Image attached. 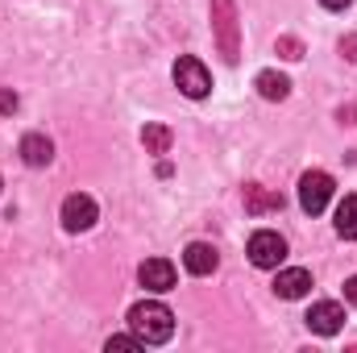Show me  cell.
<instances>
[{
  "instance_id": "obj_1",
  "label": "cell",
  "mask_w": 357,
  "mask_h": 353,
  "mask_svg": "<svg viewBox=\"0 0 357 353\" xmlns=\"http://www.w3.org/2000/svg\"><path fill=\"white\" fill-rule=\"evenodd\" d=\"M129 329L142 337V345H167L175 337V312L158 299H146V303H133L129 308Z\"/></svg>"
},
{
  "instance_id": "obj_2",
  "label": "cell",
  "mask_w": 357,
  "mask_h": 353,
  "mask_svg": "<svg viewBox=\"0 0 357 353\" xmlns=\"http://www.w3.org/2000/svg\"><path fill=\"white\" fill-rule=\"evenodd\" d=\"M328 200H333V175L328 171H307L299 179V208L307 216H320L328 208Z\"/></svg>"
},
{
  "instance_id": "obj_3",
  "label": "cell",
  "mask_w": 357,
  "mask_h": 353,
  "mask_svg": "<svg viewBox=\"0 0 357 353\" xmlns=\"http://www.w3.org/2000/svg\"><path fill=\"white\" fill-rule=\"evenodd\" d=\"M250 262L258 266V270H274V266H282L287 258V241L274 233V229H258L254 237H250Z\"/></svg>"
},
{
  "instance_id": "obj_4",
  "label": "cell",
  "mask_w": 357,
  "mask_h": 353,
  "mask_svg": "<svg viewBox=\"0 0 357 353\" xmlns=\"http://www.w3.org/2000/svg\"><path fill=\"white\" fill-rule=\"evenodd\" d=\"M175 84L183 96H191V100H204L208 91H212V75H208V67L199 63V59H191V54H183L175 63Z\"/></svg>"
},
{
  "instance_id": "obj_5",
  "label": "cell",
  "mask_w": 357,
  "mask_h": 353,
  "mask_svg": "<svg viewBox=\"0 0 357 353\" xmlns=\"http://www.w3.org/2000/svg\"><path fill=\"white\" fill-rule=\"evenodd\" d=\"M96 216H100V208H96V200L91 195H67L63 200V229L67 233H88L91 225H96Z\"/></svg>"
},
{
  "instance_id": "obj_6",
  "label": "cell",
  "mask_w": 357,
  "mask_h": 353,
  "mask_svg": "<svg viewBox=\"0 0 357 353\" xmlns=\"http://www.w3.org/2000/svg\"><path fill=\"white\" fill-rule=\"evenodd\" d=\"M307 329L316 333V337H337L341 333V324H345V308L341 303H333V299H320V303H312L307 308Z\"/></svg>"
},
{
  "instance_id": "obj_7",
  "label": "cell",
  "mask_w": 357,
  "mask_h": 353,
  "mask_svg": "<svg viewBox=\"0 0 357 353\" xmlns=\"http://www.w3.org/2000/svg\"><path fill=\"white\" fill-rule=\"evenodd\" d=\"M137 278H142V287H146V291L162 295V291H171V287H175V266L167 262V258H146V262L137 266Z\"/></svg>"
},
{
  "instance_id": "obj_8",
  "label": "cell",
  "mask_w": 357,
  "mask_h": 353,
  "mask_svg": "<svg viewBox=\"0 0 357 353\" xmlns=\"http://www.w3.org/2000/svg\"><path fill=\"white\" fill-rule=\"evenodd\" d=\"M312 291V274L303 266H291V270H278L274 274V295L278 299H303Z\"/></svg>"
},
{
  "instance_id": "obj_9",
  "label": "cell",
  "mask_w": 357,
  "mask_h": 353,
  "mask_svg": "<svg viewBox=\"0 0 357 353\" xmlns=\"http://www.w3.org/2000/svg\"><path fill=\"white\" fill-rule=\"evenodd\" d=\"M183 266H187V274H212L216 266H220V254H216V246H208V241H191L187 250H183Z\"/></svg>"
},
{
  "instance_id": "obj_10",
  "label": "cell",
  "mask_w": 357,
  "mask_h": 353,
  "mask_svg": "<svg viewBox=\"0 0 357 353\" xmlns=\"http://www.w3.org/2000/svg\"><path fill=\"white\" fill-rule=\"evenodd\" d=\"M50 158H54V142L50 137H42V133H25L21 137V163L25 167H50Z\"/></svg>"
},
{
  "instance_id": "obj_11",
  "label": "cell",
  "mask_w": 357,
  "mask_h": 353,
  "mask_svg": "<svg viewBox=\"0 0 357 353\" xmlns=\"http://www.w3.org/2000/svg\"><path fill=\"white\" fill-rule=\"evenodd\" d=\"M282 208V195H274L266 187H245V212H254V216H266V212H278Z\"/></svg>"
},
{
  "instance_id": "obj_12",
  "label": "cell",
  "mask_w": 357,
  "mask_h": 353,
  "mask_svg": "<svg viewBox=\"0 0 357 353\" xmlns=\"http://www.w3.org/2000/svg\"><path fill=\"white\" fill-rule=\"evenodd\" d=\"M337 233L345 241H357V195H345L337 204Z\"/></svg>"
},
{
  "instance_id": "obj_13",
  "label": "cell",
  "mask_w": 357,
  "mask_h": 353,
  "mask_svg": "<svg viewBox=\"0 0 357 353\" xmlns=\"http://www.w3.org/2000/svg\"><path fill=\"white\" fill-rule=\"evenodd\" d=\"M142 146H146V154H167L171 150V129L167 125H146L142 129Z\"/></svg>"
},
{
  "instance_id": "obj_14",
  "label": "cell",
  "mask_w": 357,
  "mask_h": 353,
  "mask_svg": "<svg viewBox=\"0 0 357 353\" xmlns=\"http://www.w3.org/2000/svg\"><path fill=\"white\" fill-rule=\"evenodd\" d=\"M258 91H262L266 100H287L291 80H287V75H278V71H262V75H258Z\"/></svg>"
},
{
  "instance_id": "obj_15",
  "label": "cell",
  "mask_w": 357,
  "mask_h": 353,
  "mask_svg": "<svg viewBox=\"0 0 357 353\" xmlns=\"http://www.w3.org/2000/svg\"><path fill=\"white\" fill-rule=\"evenodd\" d=\"M104 350L112 353V350H121V353H129V350H142V337L133 333V337H108V345Z\"/></svg>"
},
{
  "instance_id": "obj_16",
  "label": "cell",
  "mask_w": 357,
  "mask_h": 353,
  "mask_svg": "<svg viewBox=\"0 0 357 353\" xmlns=\"http://www.w3.org/2000/svg\"><path fill=\"white\" fill-rule=\"evenodd\" d=\"M0 112H17V91L0 88Z\"/></svg>"
},
{
  "instance_id": "obj_17",
  "label": "cell",
  "mask_w": 357,
  "mask_h": 353,
  "mask_svg": "<svg viewBox=\"0 0 357 353\" xmlns=\"http://www.w3.org/2000/svg\"><path fill=\"white\" fill-rule=\"evenodd\" d=\"M278 50H282V59H299V42H295V38H282Z\"/></svg>"
},
{
  "instance_id": "obj_18",
  "label": "cell",
  "mask_w": 357,
  "mask_h": 353,
  "mask_svg": "<svg viewBox=\"0 0 357 353\" xmlns=\"http://www.w3.org/2000/svg\"><path fill=\"white\" fill-rule=\"evenodd\" d=\"M320 4H324V8H333V13H345L354 0H320Z\"/></svg>"
},
{
  "instance_id": "obj_19",
  "label": "cell",
  "mask_w": 357,
  "mask_h": 353,
  "mask_svg": "<svg viewBox=\"0 0 357 353\" xmlns=\"http://www.w3.org/2000/svg\"><path fill=\"white\" fill-rule=\"evenodd\" d=\"M345 299H349V303L357 308V274L349 278V283H345Z\"/></svg>"
}]
</instances>
